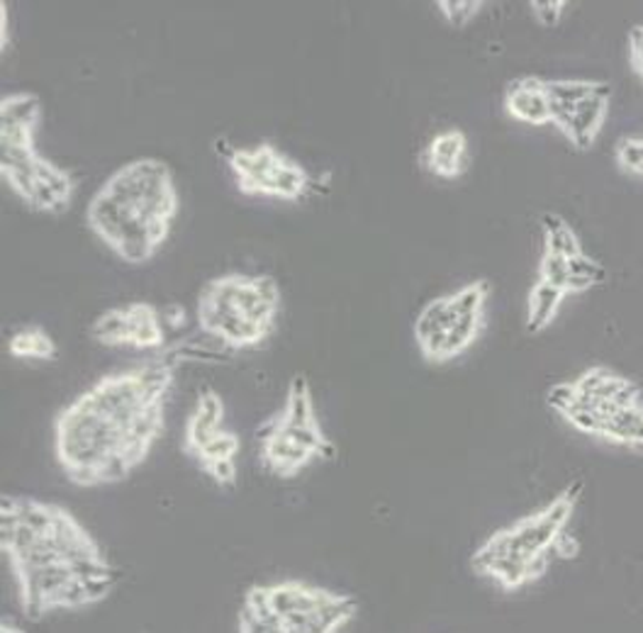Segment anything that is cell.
Wrapping results in <instances>:
<instances>
[{
	"label": "cell",
	"instance_id": "cell-1",
	"mask_svg": "<svg viewBox=\"0 0 643 633\" xmlns=\"http://www.w3.org/2000/svg\"><path fill=\"white\" fill-rule=\"evenodd\" d=\"M176 364L159 358L98 378L54 419V456L79 488L115 486L137 470L166 431Z\"/></svg>",
	"mask_w": 643,
	"mask_h": 633
},
{
	"label": "cell",
	"instance_id": "cell-2",
	"mask_svg": "<svg viewBox=\"0 0 643 633\" xmlns=\"http://www.w3.org/2000/svg\"><path fill=\"white\" fill-rule=\"evenodd\" d=\"M181 215V193L171 166L137 156L98 185L85 207V227L127 266H146L171 239Z\"/></svg>",
	"mask_w": 643,
	"mask_h": 633
},
{
	"label": "cell",
	"instance_id": "cell-3",
	"mask_svg": "<svg viewBox=\"0 0 643 633\" xmlns=\"http://www.w3.org/2000/svg\"><path fill=\"white\" fill-rule=\"evenodd\" d=\"M0 545L12 575L49 565H73L89 578H118L101 545L64 504L3 494Z\"/></svg>",
	"mask_w": 643,
	"mask_h": 633
},
{
	"label": "cell",
	"instance_id": "cell-4",
	"mask_svg": "<svg viewBox=\"0 0 643 633\" xmlns=\"http://www.w3.org/2000/svg\"><path fill=\"white\" fill-rule=\"evenodd\" d=\"M42 120L44 103L37 93L16 91L0 98V176L32 213L61 215L76 195V178L37 149Z\"/></svg>",
	"mask_w": 643,
	"mask_h": 633
},
{
	"label": "cell",
	"instance_id": "cell-5",
	"mask_svg": "<svg viewBox=\"0 0 643 633\" xmlns=\"http://www.w3.org/2000/svg\"><path fill=\"white\" fill-rule=\"evenodd\" d=\"M280 313L283 290L271 273H220L203 283L195 300L197 327L229 351L264 346Z\"/></svg>",
	"mask_w": 643,
	"mask_h": 633
},
{
	"label": "cell",
	"instance_id": "cell-6",
	"mask_svg": "<svg viewBox=\"0 0 643 633\" xmlns=\"http://www.w3.org/2000/svg\"><path fill=\"white\" fill-rule=\"evenodd\" d=\"M580 492H583V482L578 480L539 512L490 533L471 558L476 573L510 592L539 580L547 573L551 555L559 553V543L568 519L575 512Z\"/></svg>",
	"mask_w": 643,
	"mask_h": 633
},
{
	"label": "cell",
	"instance_id": "cell-7",
	"mask_svg": "<svg viewBox=\"0 0 643 633\" xmlns=\"http://www.w3.org/2000/svg\"><path fill=\"white\" fill-rule=\"evenodd\" d=\"M488 297V280H473L451 295L431 297L419 309L412 325L419 354L431 364H447L463 356L486 327L482 319H486Z\"/></svg>",
	"mask_w": 643,
	"mask_h": 633
},
{
	"label": "cell",
	"instance_id": "cell-8",
	"mask_svg": "<svg viewBox=\"0 0 643 633\" xmlns=\"http://www.w3.org/2000/svg\"><path fill=\"white\" fill-rule=\"evenodd\" d=\"M217 152L227 161L237 191L246 197L305 203L315 191L313 173L274 142H256L249 146L225 142Z\"/></svg>",
	"mask_w": 643,
	"mask_h": 633
},
{
	"label": "cell",
	"instance_id": "cell-9",
	"mask_svg": "<svg viewBox=\"0 0 643 633\" xmlns=\"http://www.w3.org/2000/svg\"><path fill=\"white\" fill-rule=\"evenodd\" d=\"M89 337L110 349L159 351L166 346L164 315L156 305L144 300L108 307L91 321Z\"/></svg>",
	"mask_w": 643,
	"mask_h": 633
},
{
	"label": "cell",
	"instance_id": "cell-10",
	"mask_svg": "<svg viewBox=\"0 0 643 633\" xmlns=\"http://www.w3.org/2000/svg\"><path fill=\"white\" fill-rule=\"evenodd\" d=\"M262 427L280 433V437L303 446L307 451H313L319 461H334L337 458V446H334V441L319 425L313 385L303 374L290 378L286 390V405H283L278 415L262 421Z\"/></svg>",
	"mask_w": 643,
	"mask_h": 633
},
{
	"label": "cell",
	"instance_id": "cell-11",
	"mask_svg": "<svg viewBox=\"0 0 643 633\" xmlns=\"http://www.w3.org/2000/svg\"><path fill=\"white\" fill-rule=\"evenodd\" d=\"M334 594L337 592L300 580H283L274 582V585H254L246 590V598L264 604L266 610L278 619L310 614L319 610V606H325L329 600H334Z\"/></svg>",
	"mask_w": 643,
	"mask_h": 633
},
{
	"label": "cell",
	"instance_id": "cell-12",
	"mask_svg": "<svg viewBox=\"0 0 643 633\" xmlns=\"http://www.w3.org/2000/svg\"><path fill=\"white\" fill-rule=\"evenodd\" d=\"M242 451L239 433L232 429L217 431L213 439L203 443L191 458L203 473L220 488L237 486V456Z\"/></svg>",
	"mask_w": 643,
	"mask_h": 633
},
{
	"label": "cell",
	"instance_id": "cell-13",
	"mask_svg": "<svg viewBox=\"0 0 643 633\" xmlns=\"http://www.w3.org/2000/svg\"><path fill=\"white\" fill-rule=\"evenodd\" d=\"M225 400L213 388H201L195 395V405L191 409L188 419H185L183 429V453L193 456L203 443L215 437L217 431L225 429Z\"/></svg>",
	"mask_w": 643,
	"mask_h": 633
},
{
	"label": "cell",
	"instance_id": "cell-14",
	"mask_svg": "<svg viewBox=\"0 0 643 633\" xmlns=\"http://www.w3.org/2000/svg\"><path fill=\"white\" fill-rule=\"evenodd\" d=\"M425 169L441 181L461 178L468 166V136L463 130H443L429 140L422 152Z\"/></svg>",
	"mask_w": 643,
	"mask_h": 633
},
{
	"label": "cell",
	"instance_id": "cell-15",
	"mask_svg": "<svg viewBox=\"0 0 643 633\" xmlns=\"http://www.w3.org/2000/svg\"><path fill=\"white\" fill-rule=\"evenodd\" d=\"M504 110L514 120L524 122V125H531V127L551 125L547 81H541L537 76H519L507 83Z\"/></svg>",
	"mask_w": 643,
	"mask_h": 633
},
{
	"label": "cell",
	"instance_id": "cell-16",
	"mask_svg": "<svg viewBox=\"0 0 643 633\" xmlns=\"http://www.w3.org/2000/svg\"><path fill=\"white\" fill-rule=\"evenodd\" d=\"M573 385L578 397H583V400H608L622 407L641 405L639 385L614 374L610 368H590L578 380H573Z\"/></svg>",
	"mask_w": 643,
	"mask_h": 633
},
{
	"label": "cell",
	"instance_id": "cell-17",
	"mask_svg": "<svg viewBox=\"0 0 643 633\" xmlns=\"http://www.w3.org/2000/svg\"><path fill=\"white\" fill-rule=\"evenodd\" d=\"M610 98H612V85L598 81L592 95L585 98L583 103L575 105V115H573L571 127L563 132L568 140L573 142V146L590 149L592 144H595V136L600 134L604 115H608Z\"/></svg>",
	"mask_w": 643,
	"mask_h": 633
},
{
	"label": "cell",
	"instance_id": "cell-18",
	"mask_svg": "<svg viewBox=\"0 0 643 633\" xmlns=\"http://www.w3.org/2000/svg\"><path fill=\"white\" fill-rule=\"evenodd\" d=\"M8 354L20 361H57L59 346L42 325H24L8 339Z\"/></svg>",
	"mask_w": 643,
	"mask_h": 633
},
{
	"label": "cell",
	"instance_id": "cell-19",
	"mask_svg": "<svg viewBox=\"0 0 643 633\" xmlns=\"http://www.w3.org/2000/svg\"><path fill=\"white\" fill-rule=\"evenodd\" d=\"M612 443L643 449V405L620 407L612 417L602 421V437Z\"/></svg>",
	"mask_w": 643,
	"mask_h": 633
},
{
	"label": "cell",
	"instance_id": "cell-20",
	"mask_svg": "<svg viewBox=\"0 0 643 633\" xmlns=\"http://www.w3.org/2000/svg\"><path fill=\"white\" fill-rule=\"evenodd\" d=\"M563 297H565V290L539 280L534 288H531L529 300H527V331L539 334L547 329L553 321V317L559 315Z\"/></svg>",
	"mask_w": 643,
	"mask_h": 633
},
{
	"label": "cell",
	"instance_id": "cell-21",
	"mask_svg": "<svg viewBox=\"0 0 643 633\" xmlns=\"http://www.w3.org/2000/svg\"><path fill=\"white\" fill-rule=\"evenodd\" d=\"M541 227H543V242H547V252L549 254L563 256V258H573V256L583 254L573 227H568V222L561 215L543 213L541 215Z\"/></svg>",
	"mask_w": 643,
	"mask_h": 633
},
{
	"label": "cell",
	"instance_id": "cell-22",
	"mask_svg": "<svg viewBox=\"0 0 643 633\" xmlns=\"http://www.w3.org/2000/svg\"><path fill=\"white\" fill-rule=\"evenodd\" d=\"M568 268H571V280H568V293L588 290L590 285H598L604 278H608V270H604V266H600L598 261H592L585 254L568 258Z\"/></svg>",
	"mask_w": 643,
	"mask_h": 633
},
{
	"label": "cell",
	"instance_id": "cell-23",
	"mask_svg": "<svg viewBox=\"0 0 643 633\" xmlns=\"http://www.w3.org/2000/svg\"><path fill=\"white\" fill-rule=\"evenodd\" d=\"M482 8H486V3H480V0H439L437 3L441 18L447 20V24L453 30L468 28V24L478 18V12Z\"/></svg>",
	"mask_w": 643,
	"mask_h": 633
},
{
	"label": "cell",
	"instance_id": "cell-24",
	"mask_svg": "<svg viewBox=\"0 0 643 633\" xmlns=\"http://www.w3.org/2000/svg\"><path fill=\"white\" fill-rule=\"evenodd\" d=\"M598 81H547V95L553 101L578 105L595 91Z\"/></svg>",
	"mask_w": 643,
	"mask_h": 633
},
{
	"label": "cell",
	"instance_id": "cell-25",
	"mask_svg": "<svg viewBox=\"0 0 643 633\" xmlns=\"http://www.w3.org/2000/svg\"><path fill=\"white\" fill-rule=\"evenodd\" d=\"M539 280L555 285V288H561V290L568 293V280H571V268H568V258L543 252L541 266H539Z\"/></svg>",
	"mask_w": 643,
	"mask_h": 633
},
{
	"label": "cell",
	"instance_id": "cell-26",
	"mask_svg": "<svg viewBox=\"0 0 643 633\" xmlns=\"http://www.w3.org/2000/svg\"><path fill=\"white\" fill-rule=\"evenodd\" d=\"M565 8L568 3H563V0H537V3H531L534 18L543 24V28H555V24L561 22Z\"/></svg>",
	"mask_w": 643,
	"mask_h": 633
},
{
	"label": "cell",
	"instance_id": "cell-27",
	"mask_svg": "<svg viewBox=\"0 0 643 633\" xmlns=\"http://www.w3.org/2000/svg\"><path fill=\"white\" fill-rule=\"evenodd\" d=\"M616 159L629 171L641 173L643 169V140H622L616 149Z\"/></svg>",
	"mask_w": 643,
	"mask_h": 633
},
{
	"label": "cell",
	"instance_id": "cell-28",
	"mask_svg": "<svg viewBox=\"0 0 643 633\" xmlns=\"http://www.w3.org/2000/svg\"><path fill=\"white\" fill-rule=\"evenodd\" d=\"M0 10H3V12H0V24H3V32H0V34H3V42H0V49L6 52V49H8V3H6V0L0 3Z\"/></svg>",
	"mask_w": 643,
	"mask_h": 633
},
{
	"label": "cell",
	"instance_id": "cell-29",
	"mask_svg": "<svg viewBox=\"0 0 643 633\" xmlns=\"http://www.w3.org/2000/svg\"><path fill=\"white\" fill-rule=\"evenodd\" d=\"M636 61V69H639V73L643 76V57H639V59H634Z\"/></svg>",
	"mask_w": 643,
	"mask_h": 633
},
{
	"label": "cell",
	"instance_id": "cell-30",
	"mask_svg": "<svg viewBox=\"0 0 643 633\" xmlns=\"http://www.w3.org/2000/svg\"><path fill=\"white\" fill-rule=\"evenodd\" d=\"M280 633H283V629H280Z\"/></svg>",
	"mask_w": 643,
	"mask_h": 633
}]
</instances>
